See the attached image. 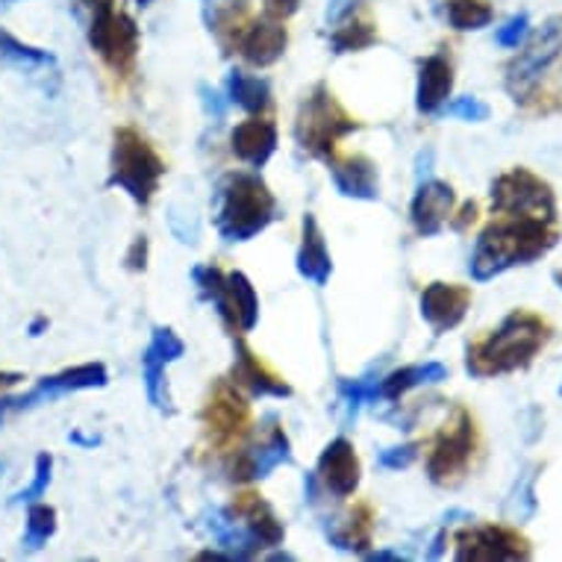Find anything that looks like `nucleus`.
I'll return each instance as SVG.
<instances>
[{
  "label": "nucleus",
  "instance_id": "9",
  "mask_svg": "<svg viewBox=\"0 0 562 562\" xmlns=\"http://www.w3.org/2000/svg\"><path fill=\"white\" fill-rule=\"evenodd\" d=\"M477 451V425L465 406H457L451 422L439 430L430 457H427V477L436 486H457Z\"/></svg>",
  "mask_w": 562,
  "mask_h": 562
},
{
  "label": "nucleus",
  "instance_id": "2",
  "mask_svg": "<svg viewBox=\"0 0 562 562\" xmlns=\"http://www.w3.org/2000/svg\"><path fill=\"white\" fill-rule=\"evenodd\" d=\"M551 324L539 313L516 310L488 333L474 341L465 353V371L471 378H504L527 369L539 357V350L551 341Z\"/></svg>",
  "mask_w": 562,
  "mask_h": 562
},
{
  "label": "nucleus",
  "instance_id": "35",
  "mask_svg": "<svg viewBox=\"0 0 562 562\" xmlns=\"http://www.w3.org/2000/svg\"><path fill=\"white\" fill-rule=\"evenodd\" d=\"M56 533V509L50 504H38L33 501L27 509V533H24V548L38 551L45 548Z\"/></svg>",
  "mask_w": 562,
  "mask_h": 562
},
{
  "label": "nucleus",
  "instance_id": "18",
  "mask_svg": "<svg viewBox=\"0 0 562 562\" xmlns=\"http://www.w3.org/2000/svg\"><path fill=\"white\" fill-rule=\"evenodd\" d=\"M233 353H236V360H233V369H231L233 386H241L254 397H289L292 395V386H289L286 380L268 369L266 362L259 360L257 353H254V350H250L245 341L233 339Z\"/></svg>",
  "mask_w": 562,
  "mask_h": 562
},
{
  "label": "nucleus",
  "instance_id": "54",
  "mask_svg": "<svg viewBox=\"0 0 562 562\" xmlns=\"http://www.w3.org/2000/svg\"><path fill=\"white\" fill-rule=\"evenodd\" d=\"M138 3H142V7H145V3H150V0H138Z\"/></svg>",
  "mask_w": 562,
  "mask_h": 562
},
{
  "label": "nucleus",
  "instance_id": "7",
  "mask_svg": "<svg viewBox=\"0 0 562 562\" xmlns=\"http://www.w3.org/2000/svg\"><path fill=\"white\" fill-rule=\"evenodd\" d=\"M192 280L203 301L215 306L222 322L233 333H250L259 324V297L257 289L241 271L224 274L218 266H198Z\"/></svg>",
  "mask_w": 562,
  "mask_h": 562
},
{
  "label": "nucleus",
  "instance_id": "27",
  "mask_svg": "<svg viewBox=\"0 0 562 562\" xmlns=\"http://www.w3.org/2000/svg\"><path fill=\"white\" fill-rule=\"evenodd\" d=\"M448 380V366L442 362H418V366H406L380 380V401H397L406 392H413L418 386H434Z\"/></svg>",
  "mask_w": 562,
  "mask_h": 562
},
{
  "label": "nucleus",
  "instance_id": "15",
  "mask_svg": "<svg viewBox=\"0 0 562 562\" xmlns=\"http://www.w3.org/2000/svg\"><path fill=\"white\" fill-rule=\"evenodd\" d=\"M315 474L322 480L324 492H330L333 498H350L357 492V486H360L362 477L357 448L345 436L333 439L322 451V457H318V471Z\"/></svg>",
  "mask_w": 562,
  "mask_h": 562
},
{
  "label": "nucleus",
  "instance_id": "48",
  "mask_svg": "<svg viewBox=\"0 0 562 562\" xmlns=\"http://www.w3.org/2000/svg\"><path fill=\"white\" fill-rule=\"evenodd\" d=\"M21 380H24V374H21V371H0V392H3V389L19 386Z\"/></svg>",
  "mask_w": 562,
  "mask_h": 562
},
{
  "label": "nucleus",
  "instance_id": "6",
  "mask_svg": "<svg viewBox=\"0 0 562 562\" xmlns=\"http://www.w3.org/2000/svg\"><path fill=\"white\" fill-rule=\"evenodd\" d=\"M89 7V45L103 63L110 65L119 77H130L136 71L138 59V27L130 12L119 7V0H83Z\"/></svg>",
  "mask_w": 562,
  "mask_h": 562
},
{
  "label": "nucleus",
  "instance_id": "31",
  "mask_svg": "<svg viewBox=\"0 0 562 562\" xmlns=\"http://www.w3.org/2000/svg\"><path fill=\"white\" fill-rule=\"evenodd\" d=\"M380 380L383 378L339 380V406H341V422H345V425H353V422H357L362 404H378Z\"/></svg>",
  "mask_w": 562,
  "mask_h": 562
},
{
  "label": "nucleus",
  "instance_id": "39",
  "mask_svg": "<svg viewBox=\"0 0 562 562\" xmlns=\"http://www.w3.org/2000/svg\"><path fill=\"white\" fill-rule=\"evenodd\" d=\"M418 442H406V445H395V448H383L378 453V465L386 471H401L409 469L415 460H418Z\"/></svg>",
  "mask_w": 562,
  "mask_h": 562
},
{
  "label": "nucleus",
  "instance_id": "21",
  "mask_svg": "<svg viewBox=\"0 0 562 562\" xmlns=\"http://www.w3.org/2000/svg\"><path fill=\"white\" fill-rule=\"evenodd\" d=\"M453 92V65L445 54H430L418 63L415 86V110L422 115H436Z\"/></svg>",
  "mask_w": 562,
  "mask_h": 562
},
{
  "label": "nucleus",
  "instance_id": "29",
  "mask_svg": "<svg viewBox=\"0 0 562 562\" xmlns=\"http://www.w3.org/2000/svg\"><path fill=\"white\" fill-rule=\"evenodd\" d=\"M539 471L542 465H525L521 474L516 477L513 488H509L507 504H504V513H507L516 525H525L539 513V501H536V480H539Z\"/></svg>",
  "mask_w": 562,
  "mask_h": 562
},
{
  "label": "nucleus",
  "instance_id": "52",
  "mask_svg": "<svg viewBox=\"0 0 562 562\" xmlns=\"http://www.w3.org/2000/svg\"><path fill=\"white\" fill-rule=\"evenodd\" d=\"M553 280H557V286L562 289V271H557V274H553Z\"/></svg>",
  "mask_w": 562,
  "mask_h": 562
},
{
  "label": "nucleus",
  "instance_id": "40",
  "mask_svg": "<svg viewBox=\"0 0 562 562\" xmlns=\"http://www.w3.org/2000/svg\"><path fill=\"white\" fill-rule=\"evenodd\" d=\"M150 348L157 350L159 357L166 362H177L186 353V345L180 341L171 327H154V336H150Z\"/></svg>",
  "mask_w": 562,
  "mask_h": 562
},
{
  "label": "nucleus",
  "instance_id": "46",
  "mask_svg": "<svg viewBox=\"0 0 562 562\" xmlns=\"http://www.w3.org/2000/svg\"><path fill=\"white\" fill-rule=\"evenodd\" d=\"M474 222H477V203L465 201L460 210V218H453V227H457V231H469V224Z\"/></svg>",
  "mask_w": 562,
  "mask_h": 562
},
{
  "label": "nucleus",
  "instance_id": "37",
  "mask_svg": "<svg viewBox=\"0 0 562 562\" xmlns=\"http://www.w3.org/2000/svg\"><path fill=\"white\" fill-rule=\"evenodd\" d=\"M445 115H451L457 121H469V124H483V121H488L492 110H488V103H483L474 94H465V98H457L453 103H448Z\"/></svg>",
  "mask_w": 562,
  "mask_h": 562
},
{
  "label": "nucleus",
  "instance_id": "38",
  "mask_svg": "<svg viewBox=\"0 0 562 562\" xmlns=\"http://www.w3.org/2000/svg\"><path fill=\"white\" fill-rule=\"evenodd\" d=\"M527 36H530V15H527V12H518V15H513V19L504 24V27H498L495 42H498L501 47H507V50H516V47L525 45Z\"/></svg>",
  "mask_w": 562,
  "mask_h": 562
},
{
  "label": "nucleus",
  "instance_id": "53",
  "mask_svg": "<svg viewBox=\"0 0 562 562\" xmlns=\"http://www.w3.org/2000/svg\"><path fill=\"white\" fill-rule=\"evenodd\" d=\"M10 3H15V0H0V7H10Z\"/></svg>",
  "mask_w": 562,
  "mask_h": 562
},
{
  "label": "nucleus",
  "instance_id": "5",
  "mask_svg": "<svg viewBox=\"0 0 562 562\" xmlns=\"http://www.w3.org/2000/svg\"><path fill=\"white\" fill-rule=\"evenodd\" d=\"M362 124L353 115H350L339 101L336 94L330 92L327 83H315L310 89V94L301 103L295 121V138L297 145L313 154L315 159H324L330 162L333 154H336V145L341 138L350 136L353 130H360Z\"/></svg>",
  "mask_w": 562,
  "mask_h": 562
},
{
  "label": "nucleus",
  "instance_id": "1",
  "mask_svg": "<svg viewBox=\"0 0 562 562\" xmlns=\"http://www.w3.org/2000/svg\"><path fill=\"white\" fill-rule=\"evenodd\" d=\"M557 239H560L557 222L536 215H498L480 233L469 271L477 283H486L509 268L530 266L542 259L557 245Z\"/></svg>",
  "mask_w": 562,
  "mask_h": 562
},
{
  "label": "nucleus",
  "instance_id": "36",
  "mask_svg": "<svg viewBox=\"0 0 562 562\" xmlns=\"http://www.w3.org/2000/svg\"><path fill=\"white\" fill-rule=\"evenodd\" d=\"M50 474H54V457L42 451L36 457V469H33V480L27 488H21L10 498V504H33V501L45 498L47 486H50Z\"/></svg>",
  "mask_w": 562,
  "mask_h": 562
},
{
  "label": "nucleus",
  "instance_id": "49",
  "mask_svg": "<svg viewBox=\"0 0 562 562\" xmlns=\"http://www.w3.org/2000/svg\"><path fill=\"white\" fill-rule=\"evenodd\" d=\"M442 553H445V533H436L434 544L427 548V560H439Z\"/></svg>",
  "mask_w": 562,
  "mask_h": 562
},
{
  "label": "nucleus",
  "instance_id": "50",
  "mask_svg": "<svg viewBox=\"0 0 562 562\" xmlns=\"http://www.w3.org/2000/svg\"><path fill=\"white\" fill-rule=\"evenodd\" d=\"M406 553H401V551H374V553H369V560H404Z\"/></svg>",
  "mask_w": 562,
  "mask_h": 562
},
{
  "label": "nucleus",
  "instance_id": "16",
  "mask_svg": "<svg viewBox=\"0 0 562 562\" xmlns=\"http://www.w3.org/2000/svg\"><path fill=\"white\" fill-rule=\"evenodd\" d=\"M453 189L451 183H442V180H425L415 189V198L409 203V222H413L415 233L425 236V239H434L442 233V227L451 222L453 215Z\"/></svg>",
  "mask_w": 562,
  "mask_h": 562
},
{
  "label": "nucleus",
  "instance_id": "28",
  "mask_svg": "<svg viewBox=\"0 0 562 562\" xmlns=\"http://www.w3.org/2000/svg\"><path fill=\"white\" fill-rule=\"evenodd\" d=\"M378 38L374 21L353 12L350 19L336 24V30L330 33V50L333 54H360V50H369L371 45H378Z\"/></svg>",
  "mask_w": 562,
  "mask_h": 562
},
{
  "label": "nucleus",
  "instance_id": "56",
  "mask_svg": "<svg viewBox=\"0 0 562 562\" xmlns=\"http://www.w3.org/2000/svg\"><path fill=\"white\" fill-rule=\"evenodd\" d=\"M560 397H562V386H560Z\"/></svg>",
  "mask_w": 562,
  "mask_h": 562
},
{
  "label": "nucleus",
  "instance_id": "24",
  "mask_svg": "<svg viewBox=\"0 0 562 562\" xmlns=\"http://www.w3.org/2000/svg\"><path fill=\"white\" fill-rule=\"evenodd\" d=\"M231 150L245 166L262 168L277 150V124L268 119H248L231 133Z\"/></svg>",
  "mask_w": 562,
  "mask_h": 562
},
{
  "label": "nucleus",
  "instance_id": "30",
  "mask_svg": "<svg viewBox=\"0 0 562 562\" xmlns=\"http://www.w3.org/2000/svg\"><path fill=\"white\" fill-rule=\"evenodd\" d=\"M227 101L236 103L239 110L245 112H262L268 110L271 103V89H268V80L254 75H245V71H231L227 75Z\"/></svg>",
  "mask_w": 562,
  "mask_h": 562
},
{
  "label": "nucleus",
  "instance_id": "23",
  "mask_svg": "<svg viewBox=\"0 0 562 562\" xmlns=\"http://www.w3.org/2000/svg\"><path fill=\"white\" fill-rule=\"evenodd\" d=\"M231 513L239 518L241 525L248 527L262 548H277V544L283 542V536H286L283 521L277 518L271 504L262 495H257V492H241V495H236Z\"/></svg>",
  "mask_w": 562,
  "mask_h": 562
},
{
  "label": "nucleus",
  "instance_id": "34",
  "mask_svg": "<svg viewBox=\"0 0 562 562\" xmlns=\"http://www.w3.org/2000/svg\"><path fill=\"white\" fill-rule=\"evenodd\" d=\"M0 63L12 65V68H24V71H36V68L54 65V54L24 45L12 33L0 30Z\"/></svg>",
  "mask_w": 562,
  "mask_h": 562
},
{
  "label": "nucleus",
  "instance_id": "51",
  "mask_svg": "<svg viewBox=\"0 0 562 562\" xmlns=\"http://www.w3.org/2000/svg\"><path fill=\"white\" fill-rule=\"evenodd\" d=\"M47 330V318H36V322L30 324V336H42Z\"/></svg>",
  "mask_w": 562,
  "mask_h": 562
},
{
  "label": "nucleus",
  "instance_id": "32",
  "mask_svg": "<svg viewBox=\"0 0 562 562\" xmlns=\"http://www.w3.org/2000/svg\"><path fill=\"white\" fill-rule=\"evenodd\" d=\"M168 362L159 357L157 350L150 348L142 353V380H145V392H148V401L157 406L159 413H175L171 406V395H168Z\"/></svg>",
  "mask_w": 562,
  "mask_h": 562
},
{
  "label": "nucleus",
  "instance_id": "33",
  "mask_svg": "<svg viewBox=\"0 0 562 562\" xmlns=\"http://www.w3.org/2000/svg\"><path fill=\"white\" fill-rule=\"evenodd\" d=\"M445 15L457 33H471V30L488 27L495 19V10L488 0H448Z\"/></svg>",
  "mask_w": 562,
  "mask_h": 562
},
{
  "label": "nucleus",
  "instance_id": "41",
  "mask_svg": "<svg viewBox=\"0 0 562 562\" xmlns=\"http://www.w3.org/2000/svg\"><path fill=\"white\" fill-rule=\"evenodd\" d=\"M362 3H366V0H330V3H327V15H324V19H327V27H336V24H341L345 19H350L353 12L360 10Z\"/></svg>",
  "mask_w": 562,
  "mask_h": 562
},
{
  "label": "nucleus",
  "instance_id": "22",
  "mask_svg": "<svg viewBox=\"0 0 562 562\" xmlns=\"http://www.w3.org/2000/svg\"><path fill=\"white\" fill-rule=\"evenodd\" d=\"M324 536L333 548L348 553H369L371 536H374V513L369 504H357L341 516L324 521Z\"/></svg>",
  "mask_w": 562,
  "mask_h": 562
},
{
  "label": "nucleus",
  "instance_id": "43",
  "mask_svg": "<svg viewBox=\"0 0 562 562\" xmlns=\"http://www.w3.org/2000/svg\"><path fill=\"white\" fill-rule=\"evenodd\" d=\"M124 262H127L130 271H145V268H148V239H145V236H138V239L130 245Z\"/></svg>",
  "mask_w": 562,
  "mask_h": 562
},
{
  "label": "nucleus",
  "instance_id": "10",
  "mask_svg": "<svg viewBox=\"0 0 562 562\" xmlns=\"http://www.w3.org/2000/svg\"><path fill=\"white\" fill-rule=\"evenodd\" d=\"M488 198L492 215H536L557 222V198L551 183H544L530 168H513L507 175L495 177Z\"/></svg>",
  "mask_w": 562,
  "mask_h": 562
},
{
  "label": "nucleus",
  "instance_id": "20",
  "mask_svg": "<svg viewBox=\"0 0 562 562\" xmlns=\"http://www.w3.org/2000/svg\"><path fill=\"white\" fill-rule=\"evenodd\" d=\"M330 177L336 192L353 201H380V180L374 159L366 154H350L345 159H330Z\"/></svg>",
  "mask_w": 562,
  "mask_h": 562
},
{
  "label": "nucleus",
  "instance_id": "14",
  "mask_svg": "<svg viewBox=\"0 0 562 562\" xmlns=\"http://www.w3.org/2000/svg\"><path fill=\"white\" fill-rule=\"evenodd\" d=\"M203 427L210 430V436L215 439V445H231L236 442L239 436H245L250 422V406L248 401L236 392L231 380H222L218 386L213 389V395L203 406Z\"/></svg>",
  "mask_w": 562,
  "mask_h": 562
},
{
  "label": "nucleus",
  "instance_id": "12",
  "mask_svg": "<svg viewBox=\"0 0 562 562\" xmlns=\"http://www.w3.org/2000/svg\"><path fill=\"white\" fill-rule=\"evenodd\" d=\"M295 453L289 445L286 430L280 427L277 415H266L262 422V434L254 445L241 448L231 462V477L248 483V480H266L268 474L280 465H292Z\"/></svg>",
  "mask_w": 562,
  "mask_h": 562
},
{
  "label": "nucleus",
  "instance_id": "47",
  "mask_svg": "<svg viewBox=\"0 0 562 562\" xmlns=\"http://www.w3.org/2000/svg\"><path fill=\"white\" fill-rule=\"evenodd\" d=\"M322 492H324V486H322V480H318V474H306L304 477V495H306V501H310V504H318V501H322Z\"/></svg>",
  "mask_w": 562,
  "mask_h": 562
},
{
  "label": "nucleus",
  "instance_id": "11",
  "mask_svg": "<svg viewBox=\"0 0 562 562\" xmlns=\"http://www.w3.org/2000/svg\"><path fill=\"white\" fill-rule=\"evenodd\" d=\"M110 383V371L103 362H86V366H75V369H65L54 378H42L33 392L21 397H0V427L7 425V418L15 413H27L33 406L47 404L59 395L68 392H80V389H103Z\"/></svg>",
  "mask_w": 562,
  "mask_h": 562
},
{
  "label": "nucleus",
  "instance_id": "8",
  "mask_svg": "<svg viewBox=\"0 0 562 562\" xmlns=\"http://www.w3.org/2000/svg\"><path fill=\"white\" fill-rule=\"evenodd\" d=\"M562 56V15H551L533 36L525 38L521 54L507 65V86L509 98L516 103H527L530 94L539 89L544 71L551 68Z\"/></svg>",
  "mask_w": 562,
  "mask_h": 562
},
{
  "label": "nucleus",
  "instance_id": "26",
  "mask_svg": "<svg viewBox=\"0 0 562 562\" xmlns=\"http://www.w3.org/2000/svg\"><path fill=\"white\" fill-rule=\"evenodd\" d=\"M297 274L310 280L313 286H327L333 274V257L313 213L304 215V236H301V248H297Z\"/></svg>",
  "mask_w": 562,
  "mask_h": 562
},
{
  "label": "nucleus",
  "instance_id": "44",
  "mask_svg": "<svg viewBox=\"0 0 562 562\" xmlns=\"http://www.w3.org/2000/svg\"><path fill=\"white\" fill-rule=\"evenodd\" d=\"M201 98H203V106H206V112L213 115L215 121L224 119V112H227V103H224V98L215 89H210V86H201Z\"/></svg>",
  "mask_w": 562,
  "mask_h": 562
},
{
  "label": "nucleus",
  "instance_id": "19",
  "mask_svg": "<svg viewBox=\"0 0 562 562\" xmlns=\"http://www.w3.org/2000/svg\"><path fill=\"white\" fill-rule=\"evenodd\" d=\"M289 45V33L283 27V21L277 19H259L250 21L245 33L239 36V54L241 59L254 68H268V65H274L280 56L286 54Z\"/></svg>",
  "mask_w": 562,
  "mask_h": 562
},
{
  "label": "nucleus",
  "instance_id": "13",
  "mask_svg": "<svg viewBox=\"0 0 562 562\" xmlns=\"http://www.w3.org/2000/svg\"><path fill=\"white\" fill-rule=\"evenodd\" d=\"M460 562H504V560H530V542L518 533L516 527L480 525L457 533V551Z\"/></svg>",
  "mask_w": 562,
  "mask_h": 562
},
{
  "label": "nucleus",
  "instance_id": "4",
  "mask_svg": "<svg viewBox=\"0 0 562 562\" xmlns=\"http://www.w3.org/2000/svg\"><path fill=\"white\" fill-rule=\"evenodd\" d=\"M166 175V159L148 138L133 127H119L112 133L110 186L127 192L138 206H148Z\"/></svg>",
  "mask_w": 562,
  "mask_h": 562
},
{
  "label": "nucleus",
  "instance_id": "42",
  "mask_svg": "<svg viewBox=\"0 0 562 562\" xmlns=\"http://www.w3.org/2000/svg\"><path fill=\"white\" fill-rule=\"evenodd\" d=\"M262 10H266L268 19L286 21L301 10V0H262Z\"/></svg>",
  "mask_w": 562,
  "mask_h": 562
},
{
  "label": "nucleus",
  "instance_id": "45",
  "mask_svg": "<svg viewBox=\"0 0 562 562\" xmlns=\"http://www.w3.org/2000/svg\"><path fill=\"white\" fill-rule=\"evenodd\" d=\"M430 171H434V150L427 148L418 154V159H415V177H418V183L430 180Z\"/></svg>",
  "mask_w": 562,
  "mask_h": 562
},
{
  "label": "nucleus",
  "instance_id": "55",
  "mask_svg": "<svg viewBox=\"0 0 562 562\" xmlns=\"http://www.w3.org/2000/svg\"><path fill=\"white\" fill-rule=\"evenodd\" d=\"M0 474H3V465H0Z\"/></svg>",
  "mask_w": 562,
  "mask_h": 562
},
{
  "label": "nucleus",
  "instance_id": "17",
  "mask_svg": "<svg viewBox=\"0 0 562 562\" xmlns=\"http://www.w3.org/2000/svg\"><path fill=\"white\" fill-rule=\"evenodd\" d=\"M471 306V289L457 283H430L422 292V318L430 324L436 336L453 330L465 322Z\"/></svg>",
  "mask_w": 562,
  "mask_h": 562
},
{
  "label": "nucleus",
  "instance_id": "25",
  "mask_svg": "<svg viewBox=\"0 0 562 562\" xmlns=\"http://www.w3.org/2000/svg\"><path fill=\"white\" fill-rule=\"evenodd\" d=\"M203 527L210 530L215 544H218L231 560H250V557H257V553L262 551V544L254 539V533L241 525L239 518L233 516L231 509H210V513L203 516Z\"/></svg>",
  "mask_w": 562,
  "mask_h": 562
},
{
  "label": "nucleus",
  "instance_id": "3",
  "mask_svg": "<svg viewBox=\"0 0 562 562\" xmlns=\"http://www.w3.org/2000/svg\"><path fill=\"white\" fill-rule=\"evenodd\" d=\"M277 218V198L259 175L236 171L218 186V215L215 227L227 245H241L266 231Z\"/></svg>",
  "mask_w": 562,
  "mask_h": 562
}]
</instances>
